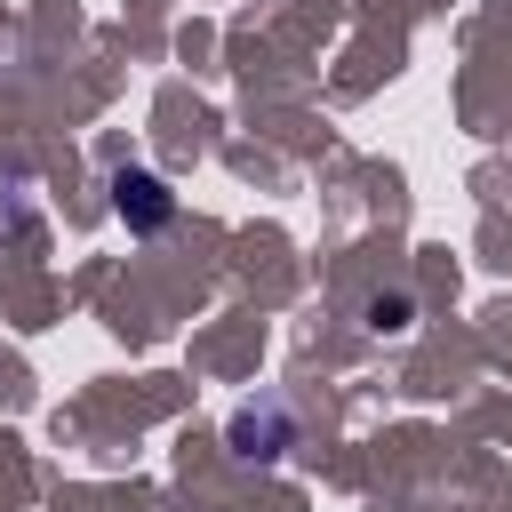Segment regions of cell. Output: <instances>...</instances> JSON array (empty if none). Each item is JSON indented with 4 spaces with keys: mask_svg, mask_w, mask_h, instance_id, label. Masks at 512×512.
<instances>
[{
    "mask_svg": "<svg viewBox=\"0 0 512 512\" xmlns=\"http://www.w3.org/2000/svg\"><path fill=\"white\" fill-rule=\"evenodd\" d=\"M232 456L240 464H280L288 448H296V408L280 400V392H256V400H240L232 408Z\"/></svg>",
    "mask_w": 512,
    "mask_h": 512,
    "instance_id": "obj_1",
    "label": "cell"
},
{
    "mask_svg": "<svg viewBox=\"0 0 512 512\" xmlns=\"http://www.w3.org/2000/svg\"><path fill=\"white\" fill-rule=\"evenodd\" d=\"M112 216H120L128 232H160V224L176 216V192H168L152 168H120V176H112Z\"/></svg>",
    "mask_w": 512,
    "mask_h": 512,
    "instance_id": "obj_2",
    "label": "cell"
},
{
    "mask_svg": "<svg viewBox=\"0 0 512 512\" xmlns=\"http://www.w3.org/2000/svg\"><path fill=\"white\" fill-rule=\"evenodd\" d=\"M368 328H392V336H400V328H408V296H376V304H368Z\"/></svg>",
    "mask_w": 512,
    "mask_h": 512,
    "instance_id": "obj_3",
    "label": "cell"
}]
</instances>
